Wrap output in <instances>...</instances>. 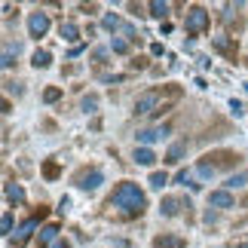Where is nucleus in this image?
<instances>
[{
    "mask_svg": "<svg viewBox=\"0 0 248 248\" xmlns=\"http://www.w3.org/2000/svg\"><path fill=\"white\" fill-rule=\"evenodd\" d=\"M163 110H169V104L163 101V92H144L141 98L135 101V113L138 117H150V113H163Z\"/></svg>",
    "mask_w": 248,
    "mask_h": 248,
    "instance_id": "obj_2",
    "label": "nucleus"
},
{
    "mask_svg": "<svg viewBox=\"0 0 248 248\" xmlns=\"http://www.w3.org/2000/svg\"><path fill=\"white\" fill-rule=\"evenodd\" d=\"M16 55H18V43H6L3 46V62H0V64H3V68H13Z\"/></svg>",
    "mask_w": 248,
    "mask_h": 248,
    "instance_id": "obj_15",
    "label": "nucleus"
},
{
    "mask_svg": "<svg viewBox=\"0 0 248 248\" xmlns=\"http://www.w3.org/2000/svg\"><path fill=\"white\" fill-rule=\"evenodd\" d=\"M248 181V175H239V178H227V187H242Z\"/></svg>",
    "mask_w": 248,
    "mask_h": 248,
    "instance_id": "obj_25",
    "label": "nucleus"
},
{
    "mask_svg": "<svg viewBox=\"0 0 248 248\" xmlns=\"http://www.w3.org/2000/svg\"><path fill=\"white\" fill-rule=\"evenodd\" d=\"M101 181H104V175H101L98 169H92V171H83V175H77V187H83V190H98Z\"/></svg>",
    "mask_w": 248,
    "mask_h": 248,
    "instance_id": "obj_7",
    "label": "nucleus"
},
{
    "mask_svg": "<svg viewBox=\"0 0 248 248\" xmlns=\"http://www.w3.org/2000/svg\"><path fill=\"white\" fill-rule=\"evenodd\" d=\"M52 248H71V245H68V242H64V239H59V242H55Z\"/></svg>",
    "mask_w": 248,
    "mask_h": 248,
    "instance_id": "obj_27",
    "label": "nucleus"
},
{
    "mask_svg": "<svg viewBox=\"0 0 248 248\" xmlns=\"http://www.w3.org/2000/svg\"><path fill=\"white\" fill-rule=\"evenodd\" d=\"M59 98H62V89H46V92H43V101H49V104L59 101Z\"/></svg>",
    "mask_w": 248,
    "mask_h": 248,
    "instance_id": "obj_22",
    "label": "nucleus"
},
{
    "mask_svg": "<svg viewBox=\"0 0 248 248\" xmlns=\"http://www.w3.org/2000/svg\"><path fill=\"white\" fill-rule=\"evenodd\" d=\"M55 236H59V224H46L40 230V245H49Z\"/></svg>",
    "mask_w": 248,
    "mask_h": 248,
    "instance_id": "obj_16",
    "label": "nucleus"
},
{
    "mask_svg": "<svg viewBox=\"0 0 248 248\" xmlns=\"http://www.w3.org/2000/svg\"><path fill=\"white\" fill-rule=\"evenodd\" d=\"M49 62H52V55L46 52V49H37L34 52V68H49Z\"/></svg>",
    "mask_w": 248,
    "mask_h": 248,
    "instance_id": "obj_18",
    "label": "nucleus"
},
{
    "mask_svg": "<svg viewBox=\"0 0 248 248\" xmlns=\"http://www.w3.org/2000/svg\"><path fill=\"white\" fill-rule=\"evenodd\" d=\"M208 202H212L215 208H233L236 199H233V193H227V190H215V193L208 196Z\"/></svg>",
    "mask_w": 248,
    "mask_h": 248,
    "instance_id": "obj_8",
    "label": "nucleus"
},
{
    "mask_svg": "<svg viewBox=\"0 0 248 248\" xmlns=\"http://www.w3.org/2000/svg\"><path fill=\"white\" fill-rule=\"evenodd\" d=\"M187 154V141H178V144H171L169 147V154H166V163H181V156Z\"/></svg>",
    "mask_w": 248,
    "mask_h": 248,
    "instance_id": "obj_13",
    "label": "nucleus"
},
{
    "mask_svg": "<svg viewBox=\"0 0 248 248\" xmlns=\"http://www.w3.org/2000/svg\"><path fill=\"white\" fill-rule=\"evenodd\" d=\"M212 46H215L217 52H224V55H230V59H236V43L227 40V37H212Z\"/></svg>",
    "mask_w": 248,
    "mask_h": 248,
    "instance_id": "obj_10",
    "label": "nucleus"
},
{
    "mask_svg": "<svg viewBox=\"0 0 248 248\" xmlns=\"http://www.w3.org/2000/svg\"><path fill=\"white\" fill-rule=\"evenodd\" d=\"M135 163L138 166H154L156 163V154L150 147H135Z\"/></svg>",
    "mask_w": 248,
    "mask_h": 248,
    "instance_id": "obj_12",
    "label": "nucleus"
},
{
    "mask_svg": "<svg viewBox=\"0 0 248 248\" xmlns=\"http://www.w3.org/2000/svg\"><path fill=\"white\" fill-rule=\"evenodd\" d=\"M110 49H113V52H129V43H126V40H113Z\"/></svg>",
    "mask_w": 248,
    "mask_h": 248,
    "instance_id": "obj_24",
    "label": "nucleus"
},
{
    "mask_svg": "<svg viewBox=\"0 0 248 248\" xmlns=\"http://www.w3.org/2000/svg\"><path fill=\"white\" fill-rule=\"evenodd\" d=\"M169 184V175H166V171H154V175H150V187H154V190H163Z\"/></svg>",
    "mask_w": 248,
    "mask_h": 248,
    "instance_id": "obj_19",
    "label": "nucleus"
},
{
    "mask_svg": "<svg viewBox=\"0 0 248 248\" xmlns=\"http://www.w3.org/2000/svg\"><path fill=\"white\" fill-rule=\"evenodd\" d=\"M166 135H169V129H166V126H150V129H141L135 138H138V144H141V147H147V144H156V141H163Z\"/></svg>",
    "mask_w": 248,
    "mask_h": 248,
    "instance_id": "obj_6",
    "label": "nucleus"
},
{
    "mask_svg": "<svg viewBox=\"0 0 248 248\" xmlns=\"http://www.w3.org/2000/svg\"><path fill=\"white\" fill-rule=\"evenodd\" d=\"M0 230H3L6 236H9V233H13V215H9V212L3 215V221H0Z\"/></svg>",
    "mask_w": 248,
    "mask_h": 248,
    "instance_id": "obj_21",
    "label": "nucleus"
},
{
    "mask_svg": "<svg viewBox=\"0 0 248 248\" xmlns=\"http://www.w3.org/2000/svg\"><path fill=\"white\" fill-rule=\"evenodd\" d=\"M3 190H6V199H9V202H25V190L18 187V184H6Z\"/></svg>",
    "mask_w": 248,
    "mask_h": 248,
    "instance_id": "obj_14",
    "label": "nucleus"
},
{
    "mask_svg": "<svg viewBox=\"0 0 248 248\" xmlns=\"http://www.w3.org/2000/svg\"><path fill=\"white\" fill-rule=\"evenodd\" d=\"M184 28H187V34H205L208 31V13L202 6H190V13L184 18Z\"/></svg>",
    "mask_w": 248,
    "mask_h": 248,
    "instance_id": "obj_3",
    "label": "nucleus"
},
{
    "mask_svg": "<svg viewBox=\"0 0 248 248\" xmlns=\"http://www.w3.org/2000/svg\"><path fill=\"white\" fill-rule=\"evenodd\" d=\"M181 205H187V208H190V202H181L178 196H166V199H163V205H159V212H163L166 217H175V215L181 212Z\"/></svg>",
    "mask_w": 248,
    "mask_h": 248,
    "instance_id": "obj_9",
    "label": "nucleus"
},
{
    "mask_svg": "<svg viewBox=\"0 0 248 248\" xmlns=\"http://www.w3.org/2000/svg\"><path fill=\"white\" fill-rule=\"evenodd\" d=\"M187 242L181 236H156L154 239V248H184Z\"/></svg>",
    "mask_w": 248,
    "mask_h": 248,
    "instance_id": "obj_11",
    "label": "nucleus"
},
{
    "mask_svg": "<svg viewBox=\"0 0 248 248\" xmlns=\"http://www.w3.org/2000/svg\"><path fill=\"white\" fill-rule=\"evenodd\" d=\"M40 217H43V212L40 215H34V217H28V221L16 230V236H13V248H25V242H28V236H31L34 230H37V224H40Z\"/></svg>",
    "mask_w": 248,
    "mask_h": 248,
    "instance_id": "obj_4",
    "label": "nucleus"
},
{
    "mask_svg": "<svg viewBox=\"0 0 248 248\" xmlns=\"http://www.w3.org/2000/svg\"><path fill=\"white\" fill-rule=\"evenodd\" d=\"M46 31H49V16L46 13H31V18H28V34L40 40Z\"/></svg>",
    "mask_w": 248,
    "mask_h": 248,
    "instance_id": "obj_5",
    "label": "nucleus"
},
{
    "mask_svg": "<svg viewBox=\"0 0 248 248\" xmlns=\"http://www.w3.org/2000/svg\"><path fill=\"white\" fill-rule=\"evenodd\" d=\"M95 108H98V101H95V98H83V110H95Z\"/></svg>",
    "mask_w": 248,
    "mask_h": 248,
    "instance_id": "obj_26",
    "label": "nucleus"
},
{
    "mask_svg": "<svg viewBox=\"0 0 248 248\" xmlns=\"http://www.w3.org/2000/svg\"><path fill=\"white\" fill-rule=\"evenodd\" d=\"M62 37H64V40H71V43H74V40L80 37V28L74 25V22H64V25H62Z\"/></svg>",
    "mask_w": 248,
    "mask_h": 248,
    "instance_id": "obj_17",
    "label": "nucleus"
},
{
    "mask_svg": "<svg viewBox=\"0 0 248 248\" xmlns=\"http://www.w3.org/2000/svg\"><path fill=\"white\" fill-rule=\"evenodd\" d=\"M169 13V3H159V0H154V3H150V16H156V18H163Z\"/></svg>",
    "mask_w": 248,
    "mask_h": 248,
    "instance_id": "obj_20",
    "label": "nucleus"
},
{
    "mask_svg": "<svg viewBox=\"0 0 248 248\" xmlns=\"http://www.w3.org/2000/svg\"><path fill=\"white\" fill-rule=\"evenodd\" d=\"M110 205H117L123 215H141V212H144V205H147V199L138 190V184H129V181H126V184H120L117 190H113Z\"/></svg>",
    "mask_w": 248,
    "mask_h": 248,
    "instance_id": "obj_1",
    "label": "nucleus"
},
{
    "mask_svg": "<svg viewBox=\"0 0 248 248\" xmlns=\"http://www.w3.org/2000/svg\"><path fill=\"white\" fill-rule=\"evenodd\" d=\"M43 175L46 178H59V166H55V163H46L43 166Z\"/></svg>",
    "mask_w": 248,
    "mask_h": 248,
    "instance_id": "obj_23",
    "label": "nucleus"
}]
</instances>
